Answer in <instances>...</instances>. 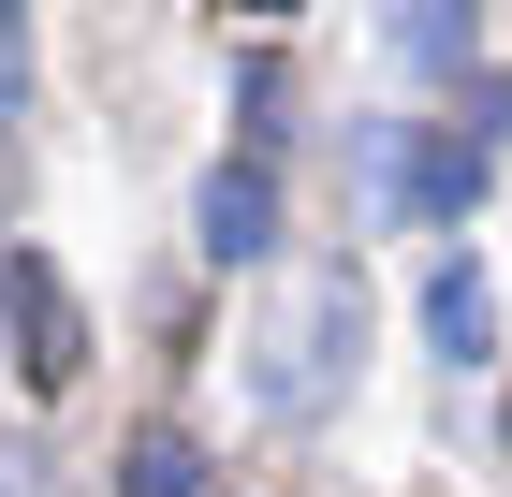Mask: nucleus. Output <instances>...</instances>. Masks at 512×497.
Masks as SVG:
<instances>
[{"instance_id":"nucleus-1","label":"nucleus","mask_w":512,"mask_h":497,"mask_svg":"<svg viewBox=\"0 0 512 497\" xmlns=\"http://www.w3.org/2000/svg\"><path fill=\"white\" fill-rule=\"evenodd\" d=\"M337 337H352V278H322V293L293 307V337H278V366H264V395H278V410H308V395H322Z\"/></svg>"},{"instance_id":"nucleus-2","label":"nucleus","mask_w":512,"mask_h":497,"mask_svg":"<svg viewBox=\"0 0 512 497\" xmlns=\"http://www.w3.org/2000/svg\"><path fill=\"white\" fill-rule=\"evenodd\" d=\"M0 293H15V322H30V381H74V366H88V337H74V293H59V278H44L30 249L0 264Z\"/></svg>"},{"instance_id":"nucleus-3","label":"nucleus","mask_w":512,"mask_h":497,"mask_svg":"<svg viewBox=\"0 0 512 497\" xmlns=\"http://www.w3.org/2000/svg\"><path fill=\"white\" fill-rule=\"evenodd\" d=\"M205 249H220V264L278 249V176L264 161H220V176H205Z\"/></svg>"},{"instance_id":"nucleus-4","label":"nucleus","mask_w":512,"mask_h":497,"mask_svg":"<svg viewBox=\"0 0 512 497\" xmlns=\"http://www.w3.org/2000/svg\"><path fill=\"white\" fill-rule=\"evenodd\" d=\"M395 191H410V220H469V205H483V132L410 147V176H395Z\"/></svg>"},{"instance_id":"nucleus-5","label":"nucleus","mask_w":512,"mask_h":497,"mask_svg":"<svg viewBox=\"0 0 512 497\" xmlns=\"http://www.w3.org/2000/svg\"><path fill=\"white\" fill-rule=\"evenodd\" d=\"M425 337L454 351V366H483V351H498V293H483L469 264H439V278H425Z\"/></svg>"},{"instance_id":"nucleus-6","label":"nucleus","mask_w":512,"mask_h":497,"mask_svg":"<svg viewBox=\"0 0 512 497\" xmlns=\"http://www.w3.org/2000/svg\"><path fill=\"white\" fill-rule=\"evenodd\" d=\"M132 497H220V468H205V439H132Z\"/></svg>"}]
</instances>
